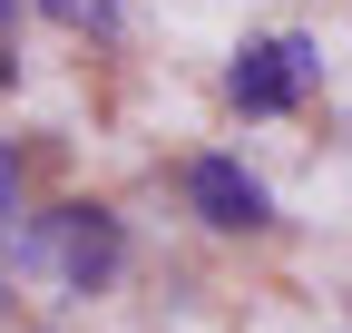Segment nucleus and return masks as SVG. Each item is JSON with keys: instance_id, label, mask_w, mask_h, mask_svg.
<instances>
[{"instance_id": "1", "label": "nucleus", "mask_w": 352, "mask_h": 333, "mask_svg": "<svg viewBox=\"0 0 352 333\" xmlns=\"http://www.w3.org/2000/svg\"><path fill=\"white\" fill-rule=\"evenodd\" d=\"M39 255H50V275L69 284V294H108V284L127 275V226L108 216V206H50L39 216Z\"/></svg>"}, {"instance_id": "2", "label": "nucleus", "mask_w": 352, "mask_h": 333, "mask_svg": "<svg viewBox=\"0 0 352 333\" xmlns=\"http://www.w3.org/2000/svg\"><path fill=\"white\" fill-rule=\"evenodd\" d=\"M323 78V50L303 30H284V39H245L235 50V69H226V98L245 108V118H284L303 89Z\"/></svg>"}, {"instance_id": "3", "label": "nucleus", "mask_w": 352, "mask_h": 333, "mask_svg": "<svg viewBox=\"0 0 352 333\" xmlns=\"http://www.w3.org/2000/svg\"><path fill=\"white\" fill-rule=\"evenodd\" d=\"M186 206H196L215 235H254V226H274L264 177H245L235 157H196V166H186Z\"/></svg>"}, {"instance_id": "4", "label": "nucleus", "mask_w": 352, "mask_h": 333, "mask_svg": "<svg viewBox=\"0 0 352 333\" xmlns=\"http://www.w3.org/2000/svg\"><path fill=\"white\" fill-rule=\"evenodd\" d=\"M39 10H50L59 30H88V39H108V30H118V0H39Z\"/></svg>"}, {"instance_id": "5", "label": "nucleus", "mask_w": 352, "mask_h": 333, "mask_svg": "<svg viewBox=\"0 0 352 333\" xmlns=\"http://www.w3.org/2000/svg\"><path fill=\"white\" fill-rule=\"evenodd\" d=\"M10 216H20V157L0 147V235H10Z\"/></svg>"}, {"instance_id": "6", "label": "nucleus", "mask_w": 352, "mask_h": 333, "mask_svg": "<svg viewBox=\"0 0 352 333\" xmlns=\"http://www.w3.org/2000/svg\"><path fill=\"white\" fill-rule=\"evenodd\" d=\"M10 78H20V59H10V30H0V89H10Z\"/></svg>"}, {"instance_id": "7", "label": "nucleus", "mask_w": 352, "mask_h": 333, "mask_svg": "<svg viewBox=\"0 0 352 333\" xmlns=\"http://www.w3.org/2000/svg\"><path fill=\"white\" fill-rule=\"evenodd\" d=\"M10 20H20V0H0V30H10Z\"/></svg>"}, {"instance_id": "8", "label": "nucleus", "mask_w": 352, "mask_h": 333, "mask_svg": "<svg viewBox=\"0 0 352 333\" xmlns=\"http://www.w3.org/2000/svg\"><path fill=\"white\" fill-rule=\"evenodd\" d=\"M0 304H10V275H0Z\"/></svg>"}]
</instances>
